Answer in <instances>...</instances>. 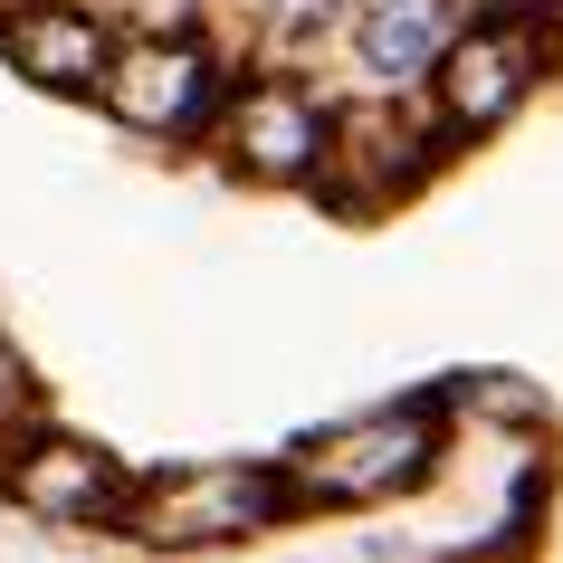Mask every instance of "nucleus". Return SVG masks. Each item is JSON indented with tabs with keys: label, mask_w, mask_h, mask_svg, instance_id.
Listing matches in <instances>:
<instances>
[{
	"label": "nucleus",
	"mask_w": 563,
	"mask_h": 563,
	"mask_svg": "<svg viewBox=\"0 0 563 563\" xmlns=\"http://www.w3.org/2000/svg\"><path fill=\"white\" fill-rule=\"evenodd\" d=\"M526 77H534V30L526 20H487V30L440 48V115L477 134V124H497L526 96Z\"/></svg>",
	"instance_id": "obj_1"
},
{
	"label": "nucleus",
	"mask_w": 563,
	"mask_h": 563,
	"mask_svg": "<svg viewBox=\"0 0 563 563\" xmlns=\"http://www.w3.org/2000/svg\"><path fill=\"white\" fill-rule=\"evenodd\" d=\"M201 96H210V67L181 38H144V48H124L106 67V106L124 124H144V134H181V124L201 115Z\"/></svg>",
	"instance_id": "obj_2"
},
{
	"label": "nucleus",
	"mask_w": 563,
	"mask_h": 563,
	"mask_svg": "<svg viewBox=\"0 0 563 563\" xmlns=\"http://www.w3.org/2000/svg\"><path fill=\"white\" fill-rule=\"evenodd\" d=\"M10 58H20V77H38V87H106L115 48H106V30H96L87 10L30 0V10L10 20Z\"/></svg>",
	"instance_id": "obj_3"
},
{
	"label": "nucleus",
	"mask_w": 563,
	"mask_h": 563,
	"mask_svg": "<svg viewBox=\"0 0 563 563\" xmlns=\"http://www.w3.org/2000/svg\"><path fill=\"white\" fill-rule=\"evenodd\" d=\"M420 449V411H391V420H354V430H325V440L306 449V477L325 487V497H373L401 477V459Z\"/></svg>",
	"instance_id": "obj_4"
},
{
	"label": "nucleus",
	"mask_w": 563,
	"mask_h": 563,
	"mask_svg": "<svg viewBox=\"0 0 563 563\" xmlns=\"http://www.w3.org/2000/svg\"><path fill=\"white\" fill-rule=\"evenodd\" d=\"M277 516V487H267L258 468H201V477H181L173 497L153 506V534H249Z\"/></svg>",
	"instance_id": "obj_5"
},
{
	"label": "nucleus",
	"mask_w": 563,
	"mask_h": 563,
	"mask_svg": "<svg viewBox=\"0 0 563 563\" xmlns=\"http://www.w3.org/2000/svg\"><path fill=\"white\" fill-rule=\"evenodd\" d=\"M230 144L249 153L258 173H306V163L325 153V115H316L297 87H258V96H239Z\"/></svg>",
	"instance_id": "obj_6"
},
{
	"label": "nucleus",
	"mask_w": 563,
	"mask_h": 563,
	"mask_svg": "<svg viewBox=\"0 0 563 563\" xmlns=\"http://www.w3.org/2000/svg\"><path fill=\"white\" fill-rule=\"evenodd\" d=\"M20 497H30L38 516H106V506H115V477H106V459H87V449H38L30 468H20Z\"/></svg>",
	"instance_id": "obj_7"
},
{
	"label": "nucleus",
	"mask_w": 563,
	"mask_h": 563,
	"mask_svg": "<svg viewBox=\"0 0 563 563\" xmlns=\"http://www.w3.org/2000/svg\"><path fill=\"white\" fill-rule=\"evenodd\" d=\"M363 58L383 67V77H411L420 58H440V0H373Z\"/></svg>",
	"instance_id": "obj_8"
},
{
	"label": "nucleus",
	"mask_w": 563,
	"mask_h": 563,
	"mask_svg": "<svg viewBox=\"0 0 563 563\" xmlns=\"http://www.w3.org/2000/svg\"><path fill=\"white\" fill-rule=\"evenodd\" d=\"M30 391H20V354H10V334H0V411H20Z\"/></svg>",
	"instance_id": "obj_9"
}]
</instances>
